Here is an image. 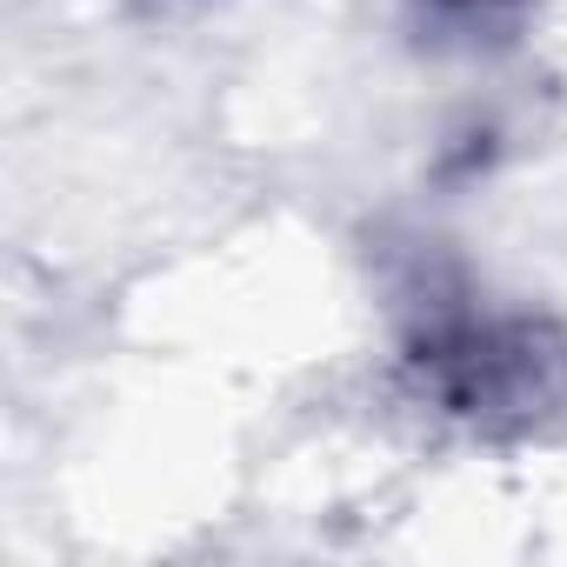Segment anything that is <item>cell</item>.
<instances>
[{
	"mask_svg": "<svg viewBox=\"0 0 567 567\" xmlns=\"http://www.w3.org/2000/svg\"><path fill=\"white\" fill-rule=\"evenodd\" d=\"M408 361L434 408L481 434H520L567 401V341L527 315H447Z\"/></svg>",
	"mask_w": 567,
	"mask_h": 567,
	"instance_id": "1",
	"label": "cell"
},
{
	"mask_svg": "<svg viewBox=\"0 0 567 567\" xmlns=\"http://www.w3.org/2000/svg\"><path fill=\"white\" fill-rule=\"evenodd\" d=\"M421 14L441 21V28H454V34H467V41H481V34L514 28L520 0H421Z\"/></svg>",
	"mask_w": 567,
	"mask_h": 567,
	"instance_id": "2",
	"label": "cell"
}]
</instances>
